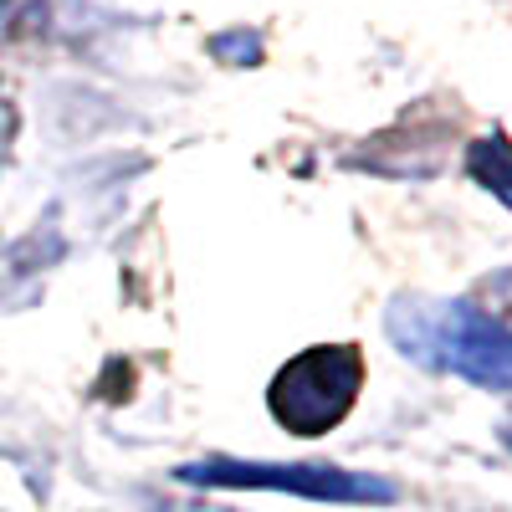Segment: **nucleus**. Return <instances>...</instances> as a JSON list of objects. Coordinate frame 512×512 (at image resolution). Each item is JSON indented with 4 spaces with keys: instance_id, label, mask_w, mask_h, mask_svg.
I'll list each match as a JSON object with an SVG mask.
<instances>
[{
    "instance_id": "obj_1",
    "label": "nucleus",
    "mask_w": 512,
    "mask_h": 512,
    "mask_svg": "<svg viewBox=\"0 0 512 512\" xmlns=\"http://www.w3.org/2000/svg\"><path fill=\"white\" fill-rule=\"evenodd\" d=\"M359 384H364V354L354 344H323L277 369L267 405L292 436H323L354 410Z\"/></svg>"
},
{
    "instance_id": "obj_3",
    "label": "nucleus",
    "mask_w": 512,
    "mask_h": 512,
    "mask_svg": "<svg viewBox=\"0 0 512 512\" xmlns=\"http://www.w3.org/2000/svg\"><path fill=\"white\" fill-rule=\"evenodd\" d=\"M436 344H441V359L456 374L492 384V390H512V333L502 323H492L487 313H477V308L441 313Z\"/></svg>"
},
{
    "instance_id": "obj_4",
    "label": "nucleus",
    "mask_w": 512,
    "mask_h": 512,
    "mask_svg": "<svg viewBox=\"0 0 512 512\" xmlns=\"http://www.w3.org/2000/svg\"><path fill=\"white\" fill-rule=\"evenodd\" d=\"M466 175H472L477 185H487L497 200L512 205V144L502 134L477 139L472 149H466Z\"/></svg>"
},
{
    "instance_id": "obj_2",
    "label": "nucleus",
    "mask_w": 512,
    "mask_h": 512,
    "mask_svg": "<svg viewBox=\"0 0 512 512\" xmlns=\"http://www.w3.org/2000/svg\"><path fill=\"white\" fill-rule=\"evenodd\" d=\"M190 482H210V487H277V492H303V497H333V502H384L390 487L369 482V477H349L333 466H262V461H205V466H185Z\"/></svg>"
}]
</instances>
